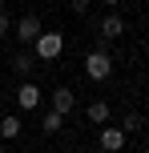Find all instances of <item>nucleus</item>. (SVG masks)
<instances>
[{
    "mask_svg": "<svg viewBox=\"0 0 149 153\" xmlns=\"http://www.w3.org/2000/svg\"><path fill=\"white\" fill-rule=\"evenodd\" d=\"M109 117H113V109L105 105V101H93V105H89V121H97V125H109Z\"/></svg>",
    "mask_w": 149,
    "mask_h": 153,
    "instance_id": "8",
    "label": "nucleus"
},
{
    "mask_svg": "<svg viewBox=\"0 0 149 153\" xmlns=\"http://www.w3.org/2000/svg\"><path fill=\"white\" fill-rule=\"evenodd\" d=\"M121 32H125V20H121V16H105V20H101V36L105 40L121 36Z\"/></svg>",
    "mask_w": 149,
    "mask_h": 153,
    "instance_id": "7",
    "label": "nucleus"
},
{
    "mask_svg": "<svg viewBox=\"0 0 149 153\" xmlns=\"http://www.w3.org/2000/svg\"><path fill=\"white\" fill-rule=\"evenodd\" d=\"M141 113H125V121H121V133H125V137H129V133H141Z\"/></svg>",
    "mask_w": 149,
    "mask_h": 153,
    "instance_id": "10",
    "label": "nucleus"
},
{
    "mask_svg": "<svg viewBox=\"0 0 149 153\" xmlns=\"http://www.w3.org/2000/svg\"><path fill=\"white\" fill-rule=\"evenodd\" d=\"M32 45H36V56H40V61H56L61 48H64V36H61V32H40Z\"/></svg>",
    "mask_w": 149,
    "mask_h": 153,
    "instance_id": "2",
    "label": "nucleus"
},
{
    "mask_svg": "<svg viewBox=\"0 0 149 153\" xmlns=\"http://www.w3.org/2000/svg\"><path fill=\"white\" fill-rule=\"evenodd\" d=\"M16 105H20V109H40V89L32 81H24L20 89H16Z\"/></svg>",
    "mask_w": 149,
    "mask_h": 153,
    "instance_id": "3",
    "label": "nucleus"
},
{
    "mask_svg": "<svg viewBox=\"0 0 149 153\" xmlns=\"http://www.w3.org/2000/svg\"><path fill=\"white\" fill-rule=\"evenodd\" d=\"M16 133H20V117H4V121H0V137H4V141H12Z\"/></svg>",
    "mask_w": 149,
    "mask_h": 153,
    "instance_id": "9",
    "label": "nucleus"
},
{
    "mask_svg": "<svg viewBox=\"0 0 149 153\" xmlns=\"http://www.w3.org/2000/svg\"><path fill=\"white\" fill-rule=\"evenodd\" d=\"M12 69L20 73V76H28V73H32V56H28V53H16V56H12Z\"/></svg>",
    "mask_w": 149,
    "mask_h": 153,
    "instance_id": "12",
    "label": "nucleus"
},
{
    "mask_svg": "<svg viewBox=\"0 0 149 153\" xmlns=\"http://www.w3.org/2000/svg\"><path fill=\"white\" fill-rule=\"evenodd\" d=\"M4 32H8V16L0 12V36H4Z\"/></svg>",
    "mask_w": 149,
    "mask_h": 153,
    "instance_id": "14",
    "label": "nucleus"
},
{
    "mask_svg": "<svg viewBox=\"0 0 149 153\" xmlns=\"http://www.w3.org/2000/svg\"><path fill=\"white\" fill-rule=\"evenodd\" d=\"M145 153H149V149H145Z\"/></svg>",
    "mask_w": 149,
    "mask_h": 153,
    "instance_id": "17",
    "label": "nucleus"
},
{
    "mask_svg": "<svg viewBox=\"0 0 149 153\" xmlns=\"http://www.w3.org/2000/svg\"><path fill=\"white\" fill-rule=\"evenodd\" d=\"M0 153H8V149H4V145H0Z\"/></svg>",
    "mask_w": 149,
    "mask_h": 153,
    "instance_id": "16",
    "label": "nucleus"
},
{
    "mask_svg": "<svg viewBox=\"0 0 149 153\" xmlns=\"http://www.w3.org/2000/svg\"><path fill=\"white\" fill-rule=\"evenodd\" d=\"M89 8V0H73V12H85Z\"/></svg>",
    "mask_w": 149,
    "mask_h": 153,
    "instance_id": "13",
    "label": "nucleus"
},
{
    "mask_svg": "<svg viewBox=\"0 0 149 153\" xmlns=\"http://www.w3.org/2000/svg\"><path fill=\"white\" fill-rule=\"evenodd\" d=\"M73 105H77V89H53V113H73Z\"/></svg>",
    "mask_w": 149,
    "mask_h": 153,
    "instance_id": "4",
    "label": "nucleus"
},
{
    "mask_svg": "<svg viewBox=\"0 0 149 153\" xmlns=\"http://www.w3.org/2000/svg\"><path fill=\"white\" fill-rule=\"evenodd\" d=\"M101 149L121 153V149H125V133H121V129H113V125H101Z\"/></svg>",
    "mask_w": 149,
    "mask_h": 153,
    "instance_id": "5",
    "label": "nucleus"
},
{
    "mask_svg": "<svg viewBox=\"0 0 149 153\" xmlns=\"http://www.w3.org/2000/svg\"><path fill=\"white\" fill-rule=\"evenodd\" d=\"M85 73H89V81H105V76L113 73V56L105 53V48L89 53V56H85Z\"/></svg>",
    "mask_w": 149,
    "mask_h": 153,
    "instance_id": "1",
    "label": "nucleus"
},
{
    "mask_svg": "<svg viewBox=\"0 0 149 153\" xmlns=\"http://www.w3.org/2000/svg\"><path fill=\"white\" fill-rule=\"evenodd\" d=\"M61 125H64V117H61V113H44V117H40V129H44V133H56Z\"/></svg>",
    "mask_w": 149,
    "mask_h": 153,
    "instance_id": "11",
    "label": "nucleus"
},
{
    "mask_svg": "<svg viewBox=\"0 0 149 153\" xmlns=\"http://www.w3.org/2000/svg\"><path fill=\"white\" fill-rule=\"evenodd\" d=\"M16 36L20 40H36L40 36V20L36 16H20V20H16Z\"/></svg>",
    "mask_w": 149,
    "mask_h": 153,
    "instance_id": "6",
    "label": "nucleus"
},
{
    "mask_svg": "<svg viewBox=\"0 0 149 153\" xmlns=\"http://www.w3.org/2000/svg\"><path fill=\"white\" fill-rule=\"evenodd\" d=\"M105 4H121V0H105Z\"/></svg>",
    "mask_w": 149,
    "mask_h": 153,
    "instance_id": "15",
    "label": "nucleus"
}]
</instances>
